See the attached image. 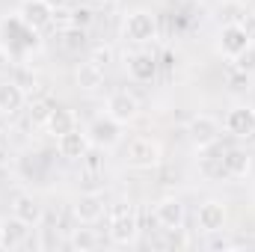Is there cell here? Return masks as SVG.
Segmentation results:
<instances>
[{"label":"cell","mask_w":255,"mask_h":252,"mask_svg":"<svg viewBox=\"0 0 255 252\" xmlns=\"http://www.w3.org/2000/svg\"><path fill=\"white\" fill-rule=\"evenodd\" d=\"M139 235V214H136V205L119 199L113 208H110V241L116 247H130Z\"/></svg>","instance_id":"cell-1"},{"label":"cell","mask_w":255,"mask_h":252,"mask_svg":"<svg viewBox=\"0 0 255 252\" xmlns=\"http://www.w3.org/2000/svg\"><path fill=\"white\" fill-rule=\"evenodd\" d=\"M125 163L130 169H157L163 163V145L154 136H133L125 145Z\"/></svg>","instance_id":"cell-2"},{"label":"cell","mask_w":255,"mask_h":252,"mask_svg":"<svg viewBox=\"0 0 255 252\" xmlns=\"http://www.w3.org/2000/svg\"><path fill=\"white\" fill-rule=\"evenodd\" d=\"M104 113L116 119L119 125H130L139 119V98L130 89H113L104 101Z\"/></svg>","instance_id":"cell-3"},{"label":"cell","mask_w":255,"mask_h":252,"mask_svg":"<svg viewBox=\"0 0 255 252\" xmlns=\"http://www.w3.org/2000/svg\"><path fill=\"white\" fill-rule=\"evenodd\" d=\"M128 42L133 45H148L157 39V18L148 12V9H133L125 18V27H122Z\"/></svg>","instance_id":"cell-4"},{"label":"cell","mask_w":255,"mask_h":252,"mask_svg":"<svg viewBox=\"0 0 255 252\" xmlns=\"http://www.w3.org/2000/svg\"><path fill=\"white\" fill-rule=\"evenodd\" d=\"M226 223H229V211H226L223 202L208 199V202L199 205V211H196V226H199V232H205V235H217V232L226 229Z\"/></svg>","instance_id":"cell-5"},{"label":"cell","mask_w":255,"mask_h":252,"mask_svg":"<svg viewBox=\"0 0 255 252\" xmlns=\"http://www.w3.org/2000/svg\"><path fill=\"white\" fill-rule=\"evenodd\" d=\"M122 127L116 119H110L107 113L104 116H98V119H92V125H89V142L92 145H98V148H113V145H119L122 142Z\"/></svg>","instance_id":"cell-6"},{"label":"cell","mask_w":255,"mask_h":252,"mask_svg":"<svg viewBox=\"0 0 255 252\" xmlns=\"http://www.w3.org/2000/svg\"><path fill=\"white\" fill-rule=\"evenodd\" d=\"M187 136H190V142L196 148H211L220 139V122L214 116H208V113H199L187 125Z\"/></svg>","instance_id":"cell-7"},{"label":"cell","mask_w":255,"mask_h":252,"mask_svg":"<svg viewBox=\"0 0 255 252\" xmlns=\"http://www.w3.org/2000/svg\"><path fill=\"white\" fill-rule=\"evenodd\" d=\"M226 130L238 139H253L255 136V107L250 104H238L226 113Z\"/></svg>","instance_id":"cell-8"},{"label":"cell","mask_w":255,"mask_h":252,"mask_svg":"<svg viewBox=\"0 0 255 252\" xmlns=\"http://www.w3.org/2000/svg\"><path fill=\"white\" fill-rule=\"evenodd\" d=\"M104 211H107V205H104V196H101L98 190L80 193V196L74 199V217H77L80 226H92V223H98V220L104 217Z\"/></svg>","instance_id":"cell-9"},{"label":"cell","mask_w":255,"mask_h":252,"mask_svg":"<svg viewBox=\"0 0 255 252\" xmlns=\"http://www.w3.org/2000/svg\"><path fill=\"white\" fill-rule=\"evenodd\" d=\"M154 220L166 229V232H181L184 229V220H187V211H184V202L181 199H160L157 208H154Z\"/></svg>","instance_id":"cell-10"},{"label":"cell","mask_w":255,"mask_h":252,"mask_svg":"<svg viewBox=\"0 0 255 252\" xmlns=\"http://www.w3.org/2000/svg\"><path fill=\"white\" fill-rule=\"evenodd\" d=\"M89 133L86 130H80V127H71L68 133L63 136H57V151H60V157L65 160H83L86 154H89Z\"/></svg>","instance_id":"cell-11"},{"label":"cell","mask_w":255,"mask_h":252,"mask_svg":"<svg viewBox=\"0 0 255 252\" xmlns=\"http://www.w3.org/2000/svg\"><path fill=\"white\" fill-rule=\"evenodd\" d=\"M12 217H18V220L27 223L30 229H36V226H42V220H45V208H42V202H39L33 193H21V196L12 199Z\"/></svg>","instance_id":"cell-12"},{"label":"cell","mask_w":255,"mask_h":252,"mask_svg":"<svg viewBox=\"0 0 255 252\" xmlns=\"http://www.w3.org/2000/svg\"><path fill=\"white\" fill-rule=\"evenodd\" d=\"M27 107V92L18 80H3L0 83V113L3 116H18Z\"/></svg>","instance_id":"cell-13"},{"label":"cell","mask_w":255,"mask_h":252,"mask_svg":"<svg viewBox=\"0 0 255 252\" xmlns=\"http://www.w3.org/2000/svg\"><path fill=\"white\" fill-rule=\"evenodd\" d=\"M18 15H21L33 30H45V27H51V21H54L57 12L48 6V0H24L21 9H18Z\"/></svg>","instance_id":"cell-14"},{"label":"cell","mask_w":255,"mask_h":252,"mask_svg":"<svg viewBox=\"0 0 255 252\" xmlns=\"http://www.w3.org/2000/svg\"><path fill=\"white\" fill-rule=\"evenodd\" d=\"M250 42H253V39L247 36V30H244L241 24H226V27L220 30V51H223V57H229V60H235Z\"/></svg>","instance_id":"cell-15"},{"label":"cell","mask_w":255,"mask_h":252,"mask_svg":"<svg viewBox=\"0 0 255 252\" xmlns=\"http://www.w3.org/2000/svg\"><path fill=\"white\" fill-rule=\"evenodd\" d=\"M128 74H130L136 83L154 80V74H157V60H154V54H148V51L130 54V57H128Z\"/></svg>","instance_id":"cell-16"},{"label":"cell","mask_w":255,"mask_h":252,"mask_svg":"<svg viewBox=\"0 0 255 252\" xmlns=\"http://www.w3.org/2000/svg\"><path fill=\"white\" fill-rule=\"evenodd\" d=\"M74 83H77L83 92H95V89L104 86V68L95 65L92 60H86V63L77 65V71H74Z\"/></svg>","instance_id":"cell-17"},{"label":"cell","mask_w":255,"mask_h":252,"mask_svg":"<svg viewBox=\"0 0 255 252\" xmlns=\"http://www.w3.org/2000/svg\"><path fill=\"white\" fill-rule=\"evenodd\" d=\"M71 127H77L74 113H71L68 107H51V113H48V119H45V130H48V133L57 139V136L68 133Z\"/></svg>","instance_id":"cell-18"},{"label":"cell","mask_w":255,"mask_h":252,"mask_svg":"<svg viewBox=\"0 0 255 252\" xmlns=\"http://www.w3.org/2000/svg\"><path fill=\"white\" fill-rule=\"evenodd\" d=\"M223 166H226V175H232V178H247L250 169H253V157H250L247 151H241V148H232V151H226Z\"/></svg>","instance_id":"cell-19"},{"label":"cell","mask_w":255,"mask_h":252,"mask_svg":"<svg viewBox=\"0 0 255 252\" xmlns=\"http://www.w3.org/2000/svg\"><path fill=\"white\" fill-rule=\"evenodd\" d=\"M27 232H30V226L21 223L18 217L3 220V244H0V250H15V247H21V244L27 241Z\"/></svg>","instance_id":"cell-20"},{"label":"cell","mask_w":255,"mask_h":252,"mask_svg":"<svg viewBox=\"0 0 255 252\" xmlns=\"http://www.w3.org/2000/svg\"><path fill=\"white\" fill-rule=\"evenodd\" d=\"M71 250L74 252H92V250H98V244H101V238L89 229V226H83V229H74L71 232Z\"/></svg>","instance_id":"cell-21"},{"label":"cell","mask_w":255,"mask_h":252,"mask_svg":"<svg viewBox=\"0 0 255 252\" xmlns=\"http://www.w3.org/2000/svg\"><path fill=\"white\" fill-rule=\"evenodd\" d=\"M60 39H63V48L71 51V54H77V51L86 48V30H83V27H71V24H68L63 33H60Z\"/></svg>","instance_id":"cell-22"},{"label":"cell","mask_w":255,"mask_h":252,"mask_svg":"<svg viewBox=\"0 0 255 252\" xmlns=\"http://www.w3.org/2000/svg\"><path fill=\"white\" fill-rule=\"evenodd\" d=\"M232 63H235L238 71H244L247 77H253V74H255V42H250V45H247L235 60H232Z\"/></svg>","instance_id":"cell-23"},{"label":"cell","mask_w":255,"mask_h":252,"mask_svg":"<svg viewBox=\"0 0 255 252\" xmlns=\"http://www.w3.org/2000/svg\"><path fill=\"white\" fill-rule=\"evenodd\" d=\"M92 21H95V12H92L89 6H74L71 15H68V24H71V27H83V30H86Z\"/></svg>","instance_id":"cell-24"},{"label":"cell","mask_w":255,"mask_h":252,"mask_svg":"<svg viewBox=\"0 0 255 252\" xmlns=\"http://www.w3.org/2000/svg\"><path fill=\"white\" fill-rule=\"evenodd\" d=\"M89 60L95 65H101V68H107V65L113 63V48H110V45H95V48L89 51Z\"/></svg>","instance_id":"cell-25"},{"label":"cell","mask_w":255,"mask_h":252,"mask_svg":"<svg viewBox=\"0 0 255 252\" xmlns=\"http://www.w3.org/2000/svg\"><path fill=\"white\" fill-rule=\"evenodd\" d=\"M39 247H42L45 252H48V250H57V247H60V235H57V229H42Z\"/></svg>","instance_id":"cell-26"},{"label":"cell","mask_w":255,"mask_h":252,"mask_svg":"<svg viewBox=\"0 0 255 252\" xmlns=\"http://www.w3.org/2000/svg\"><path fill=\"white\" fill-rule=\"evenodd\" d=\"M238 24H241V27L247 30V36H250V39L255 42V15H244V18H241Z\"/></svg>","instance_id":"cell-27"},{"label":"cell","mask_w":255,"mask_h":252,"mask_svg":"<svg viewBox=\"0 0 255 252\" xmlns=\"http://www.w3.org/2000/svg\"><path fill=\"white\" fill-rule=\"evenodd\" d=\"M48 113H51V107H48V104H33V116H36V122H42V125H45Z\"/></svg>","instance_id":"cell-28"},{"label":"cell","mask_w":255,"mask_h":252,"mask_svg":"<svg viewBox=\"0 0 255 252\" xmlns=\"http://www.w3.org/2000/svg\"><path fill=\"white\" fill-rule=\"evenodd\" d=\"M68 3H71V0H48V6H51L54 12H60V9H65Z\"/></svg>","instance_id":"cell-29"},{"label":"cell","mask_w":255,"mask_h":252,"mask_svg":"<svg viewBox=\"0 0 255 252\" xmlns=\"http://www.w3.org/2000/svg\"><path fill=\"white\" fill-rule=\"evenodd\" d=\"M223 3H232V6H238V3H247V0H223Z\"/></svg>","instance_id":"cell-30"},{"label":"cell","mask_w":255,"mask_h":252,"mask_svg":"<svg viewBox=\"0 0 255 252\" xmlns=\"http://www.w3.org/2000/svg\"><path fill=\"white\" fill-rule=\"evenodd\" d=\"M0 244H3V220H0Z\"/></svg>","instance_id":"cell-31"},{"label":"cell","mask_w":255,"mask_h":252,"mask_svg":"<svg viewBox=\"0 0 255 252\" xmlns=\"http://www.w3.org/2000/svg\"><path fill=\"white\" fill-rule=\"evenodd\" d=\"M0 142H3V133H0Z\"/></svg>","instance_id":"cell-32"}]
</instances>
